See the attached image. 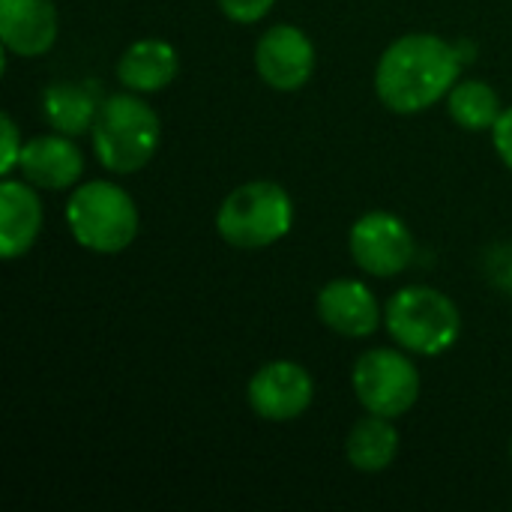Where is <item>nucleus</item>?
I'll list each match as a JSON object with an SVG mask.
<instances>
[{
  "mask_svg": "<svg viewBox=\"0 0 512 512\" xmlns=\"http://www.w3.org/2000/svg\"><path fill=\"white\" fill-rule=\"evenodd\" d=\"M357 402L378 417L396 420L420 399V372L408 354L393 348H372L360 354L351 372Z\"/></svg>",
  "mask_w": 512,
  "mask_h": 512,
  "instance_id": "423d86ee",
  "label": "nucleus"
},
{
  "mask_svg": "<svg viewBox=\"0 0 512 512\" xmlns=\"http://www.w3.org/2000/svg\"><path fill=\"white\" fill-rule=\"evenodd\" d=\"M255 69L273 90L294 93L306 87L315 72V45L297 24L270 27L255 45Z\"/></svg>",
  "mask_w": 512,
  "mask_h": 512,
  "instance_id": "1a4fd4ad",
  "label": "nucleus"
},
{
  "mask_svg": "<svg viewBox=\"0 0 512 512\" xmlns=\"http://www.w3.org/2000/svg\"><path fill=\"white\" fill-rule=\"evenodd\" d=\"M294 225V201L273 180H252L225 195L216 213L219 237L234 249H267Z\"/></svg>",
  "mask_w": 512,
  "mask_h": 512,
  "instance_id": "39448f33",
  "label": "nucleus"
},
{
  "mask_svg": "<svg viewBox=\"0 0 512 512\" xmlns=\"http://www.w3.org/2000/svg\"><path fill=\"white\" fill-rule=\"evenodd\" d=\"M216 3L225 12V18H231L237 24H255L273 9L276 0H216Z\"/></svg>",
  "mask_w": 512,
  "mask_h": 512,
  "instance_id": "a211bd4d",
  "label": "nucleus"
},
{
  "mask_svg": "<svg viewBox=\"0 0 512 512\" xmlns=\"http://www.w3.org/2000/svg\"><path fill=\"white\" fill-rule=\"evenodd\" d=\"M489 273H501L498 285L512 294V246H501V252H495V258L489 261Z\"/></svg>",
  "mask_w": 512,
  "mask_h": 512,
  "instance_id": "412c9836",
  "label": "nucleus"
},
{
  "mask_svg": "<svg viewBox=\"0 0 512 512\" xmlns=\"http://www.w3.org/2000/svg\"><path fill=\"white\" fill-rule=\"evenodd\" d=\"M42 231V201L27 180L0 183V255L15 261L27 255Z\"/></svg>",
  "mask_w": 512,
  "mask_h": 512,
  "instance_id": "ddd939ff",
  "label": "nucleus"
},
{
  "mask_svg": "<svg viewBox=\"0 0 512 512\" xmlns=\"http://www.w3.org/2000/svg\"><path fill=\"white\" fill-rule=\"evenodd\" d=\"M66 225L75 243L96 255H117L138 237V207L132 195L111 180H90L72 189Z\"/></svg>",
  "mask_w": 512,
  "mask_h": 512,
  "instance_id": "7ed1b4c3",
  "label": "nucleus"
},
{
  "mask_svg": "<svg viewBox=\"0 0 512 512\" xmlns=\"http://www.w3.org/2000/svg\"><path fill=\"white\" fill-rule=\"evenodd\" d=\"M345 453H348L351 468H357L363 474L387 471L399 456V432H396L393 420L378 417V414L357 420L348 432Z\"/></svg>",
  "mask_w": 512,
  "mask_h": 512,
  "instance_id": "2eb2a0df",
  "label": "nucleus"
},
{
  "mask_svg": "<svg viewBox=\"0 0 512 512\" xmlns=\"http://www.w3.org/2000/svg\"><path fill=\"white\" fill-rule=\"evenodd\" d=\"M42 114L54 132L72 138V135H84L87 129H93L99 102L90 87L57 81V84L45 87V93H42Z\"/></svg>",
  "mask_w": 512,
  "mask_h": 512,
  "instance_id": "dca6fc26",
  "label": "nucleus"
},
{
  "mask_svg": "<svg viewBox=\"0 0 512 512\" xmlns=\"http://www.w3.org/2000/svg\"><path fill=\"white\" fill-rule=\"evenodd\" d=\"M348 249L354 264L378 279L399 276L414 258V234L405 219L387 210H372L351 225Z\"/></svg>",
  "mask_w": 512,
  "mask_h": 512,
  "instance_id": "0eeeda50",
  "label": "nucleus"
},
{
  "mask_svg": "<svg viewBox=\"0 0 512 512\" xmlns=\"http://www.w3.org/2000/svg\"><path fill=\"white\" fill-rule=\"evenodd\" d=\"M0 135H3L0 174H3V177H9V174H12V168L21 162V150H24V144L18 141V126H15V120H12L9 114H3V117H0Z\"/></svg>",
  "mask_w": 512,
  "mask_h": 512,
  "instance_id": "6ab92c4d",
  "label": "nucleus"
},
{
  "mask_svg": "<svg viewBox=\"0 0 512 512\" xmlns=\"http://www.w3.org/2000/svg\"><path fill=\"white\" fill-rule=\"evenodd\" d=\"M510 453H512V444H510Z\"/></svg>",
  "mask_w": 512,
  "mask_h": 512,
  "instance_id": "4be33fe9",
  "label": "nucleus"
},
{
  "mask_svg": "<svg viewBox=\"0 0 512 512\" xmlns=\"http://www.w3.org/2000/svg\"><path fill=\"white\" fill-rule=\"evenodd\" d=\"M492 141H495V150H498L501 162L512 171V108H504V114L492 126Z\"/></svg>",
  "mask_w": 512,
  "mask_h": 512,
  "instance_id": "aec40b11",
  "label": "nucleus"
},
{
  "mask_svg": "<svg viewBox=\"0 0 512 512\" xmlns=\"http://www.w3.org/2000/svg\"><path fill=\"white\" fill-rule=\"evenodd\" d=\"M447 111L465 132H483L498 123L504 105L492 84L480 78H465L456 81V87L447 93Z\"/></svg>",
  "mask_w": 512,
  "mask_h": 512,
  "instance_id": "f3484780",
  "label": "nucleus"
},
{
  "mask_svg": "<svg viewBox=\"0 0 512 512\" xmlns=\"http://www.w3.org/2000/svg\"><path fill=\"white\" fill-rule=\"evenodd\" d=\"M21 174L27 183L39 189H69L81 180L84 174V156L81 150L69 141V135H39L30 138L21 150L18 162Z\"/></svg>",
  "mask_w": 512,
  "mask_h": 512,
  "instance_id": "f8f14e48",
  "label": "nucleus"
},
{
  "mask_svg": "<svg viewBox=\"0 0 512 512\" xmlns=\"http://www.w3.org/2000/svg\"><path fill=\"white\" fill-rule=\"evenodd\" d=\"M180 69L177 48L165 39H138L117 60V78L135 93L165 90Z\"/></svg>",
  "mask_w": 512,
  "mask_h": 512,
  "instance_id": "4468645a",
  "label": "nucleus"
},
{
  "mask_svg": "<svg viewBox=\"0 0 512 512\" xmlns=\"http://www.w3.org/2000/svg\"><path fill=\"white\" fill-rule=\"evenodd\" d=\"M0 42L18 57H39L57 42L51 0H0Z\"/></svg>",
  "mask_w": 512,
  "mask_h": 512,
  "instance_id": "9b49d317",
  "label": "nucleus"
},
{
  "mask_svg": "<svg viewBox=\"0 0 512 512\" xmlns=\"http://www.w3.org/2000/svg\"><path fill=\"white\" fill-rule=\"evenodd\" d=\"M249 408L267 423H291L312 408L315 381L294 360H273L261 366L246 387Z\"/></svg>",
  "mask_w": 512,
  "mask_h": 512,
  "instance_id": "6e6552de",
  "label": "nucleus"
},
{
  "mask_svg": "<svg viewBox=\"0 0 512 512\" xmlns=\"http://www.w3.org/2000/svg\"><path fill=\"white\" fill-rule=\"evenodd\" d=\"M318 318L345 339H366L381 327V303L360 279H333L318 294Z\"/></svg>",
  "mask_w": 512,
  "mask_h": 512,
  "instance_id": "9d476101",
  "label": "nucleus"
},
{
  "mask_svg": "<svg viewBox=\"0 0 512 512\" xmlns=\"http://www.w3.org/2000/svg\"><path fill=\"white\" fill-rule=\"evenodd\" d=\"M90 132H93L96 159L111 174L141 171L162 144L159 114L132 93L108 96L99 105V114Z\"/></svg>",
  "mask_w": 512,
  "mask_h": 512,
  "instance_id": "f03ea898",
  "label": "nucleus"
},
{
  "mask_svg": "<svg viewBox=\"0 0 512 512\" xmlns=\"http://www.w3.org/2000/svg\"><path fill=\"white\" fill-rule=\"evenodd\" d=\"M459 72V48L435 33H408L381 54L375 93L393 114H420L456 87Z\"/></svg>",
  "mask_w": 512,
  "mask_h": 512,
  "instance_id": "f257e3e1",
  "label": "nucleus"
},
{
  "mask_svg": "<svg viewBox=\"0 0 512 512\" xmlns=\"http://www.w3.org/2000/svg\"><path fill=\"white\" fill-rule=\"evenodd\" d=\"M384 327L408 354L438 357L459 342L462 315L444 291L429 285H408L387 300Z\"/></svg>",
  "mask_w": 512,
  "mask_h": 512,
  "instance_id": "20e7f679",
  "label": "nucleus"
}]
</instances>
